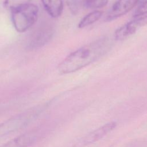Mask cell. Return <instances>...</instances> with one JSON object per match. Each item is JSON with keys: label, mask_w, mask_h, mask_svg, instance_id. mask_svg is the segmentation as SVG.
<instances>
[{"label": "cell", "mask_w": 147, "mask_h": 147, "mask_svg": "<svg viewBox=\"0 0 147 147\" xmlns=\"http://www.w3.org/2000/svg\"><path fill=\"white\" fill-rule=\"evenodd\" d=\"M111 41L107 37H101L69 54L58 66L61 74L77 71L105 55L111 48Z\"/></svg>", "instance_id": "cell-1"}, {"label": "cell", "mask_w": 147, "mask_h": 147, "mask_svg": "<svg viewBox=\"0 0 147 147\" xmlns=\"http://www.w3.org/2000/svg\"><path fill=\"white\" fill-rule=\"evenodd\" d=\"M139 0H118L110 9L106 20L111 21L130 11L138 3Z\"/></svg>", "instance_id": "cell-6"}, {"label": "cell", "mask_w": 147, "mask_h": 147, "mask_svg": "<svg viewBox=\"0 0 147 147\" xmlns=\"http://www.w3.org/2000/svg\"><path fill=\"white\" fill-rule=\"evenodd\" d=\"M109 0H83V8L99 9L107 5Z\"/></svg>", "instance_id": "cell-12"}, {"label": "cell", "mask_w": 147, "mask_h": 147, "mask_svg": "<svg viewBox=\"0 0 147 147\" xmlns=\"http://www.w3.org/2000/svg\"><path fill=\"white\" fill-rule=\"evenodd\" d=\"M145 14H147V0H143L138 3L137 8L133 14V16L136 18L145 16Z\"/></svg>", "instance_id": "cell-13"}, {"label": "cell", "mask_w": 147, "mask_h": 147, "mask_svg": "<svg viewBox=\"0 0 147 147\" xmlns=\"http://www.w3.org/2000/svg\"><path fill=\"white\" fill-rule=\"evenodd\" d=\"M11 12V22L14 28L22 33L28 30L36 22L38 9L36 5L29 3Z\"/></svg>", "instance_id": "cell-3"}, {"label": "cell", "mask_w": 147, "mask_h": 147, "mask_svg": "<svg viewBox=\"0 0 147 147\" xmlns=\"http://www.w3.org/2000/svg\"><path fill=\"white\" fill-rule=\"evenodd\" d=\"M43 104L30 108L0 123V139L23 129L37 118L47 107Z\"/></svg>", "instance_id": "cell-2"}, {"label": "cell", "mask_w": 147, "mask_h": 147, "mask_svg": "<svg viewBox=\"0 0 147 147\" xmlns=\"http://www.w3.org/2000/svg\"><path fill=\"white\" fill-rule=\"evenodd\" d=\"M53 29L48 25H44L38 28L32 34L29 42V47L34 49L43 46L52 37Z\"/></svg>", "instance_id": "cell-7"}, {"label": "cell", "mask_w": 147, "mask_h": 147, "mask_svg": "<svg viewBox=\"0 0 147 147\" xmlns=\"http://www.w3.org/2000/svg\"><path fill=\"white\" fill-rule=\"evenodd\" d=\"M116 126L117 123L114 121L105 123L79 139L74 144V147H84L94 143L113 130Z\"/></svg>", "instance_id": "cell-4"}, {"label": "cell", "mask_w": 147, "mask_h": 147, "mask_svg": "<svg viewBox=\"0 0 147 147\" xmlns=\"http://www.w3.org/2000/svg\"><path fill=\"white\" fill-rule=\"evenodd\" d=\"M102 14L103 13L99 10H95L88 13L80 20L78 24V27L83 28L94 24L100 18Z\"/></svg>", "instance_id": "cell-10"}, {"label": "cell", "mask_w": 147, "mask_h": 147, "mask_svg": "<svg viewBox=\"0 0 147 147\" xmlns=\"http://www.w3.org/2000/svg\"><path fill=\"white\" fill-rule=\"evenodd\" d=\"M146 25L147 16L136 17L115 30V38L117 40H125L133 34L138 29Z\"/></svg>", "instance_id": "cell-5"}, {"label": "cell", "mask_w": 147, "mask_h": 147, "mask_svg": "<svg viewBox=\"0 0 147 147\" xmlns=\"http://www.w3.org/2000/svg\"><path fill=\"white\" fill-rule=\"evenodd\" d=\"M31 0H5L4 6L11 11L30 3Z\"/></svg>", "instance_id": "cell-11"}, {"label": "cell", "mask_w": 147, "mask_h": 147, "mask_svg": "<svg viewBox=\"0 0 147 147\" xmlns=\"http://www.w3.org/2000/svg\"><path fill=\"white\" fill-rule=\"evenodd\" d=\"M48 14L53 18L59 17L63 10V0H41Z\"/></svg>", "instance_id": "cell-9"}, {"label": "cell", "mask_w": 147, "mask_h": 147, "mask_svg": "<svg viewBox=\"0 0 147 147\" xmlns=\"http://www.w3.org/2000/svg\"><path fill=\"white\" fill-rule=\"evenodd\" d=\"M37 139V136L34 132L26 133L10 140L0 147H29L33 144Z\"/></svg>", "instance_id": "cell-8"}]
</instances>
